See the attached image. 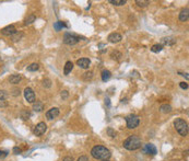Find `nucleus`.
Here are the masks:
<instances>
[{
  "mask_svg": "<svg viewBox=\"0 0 189 161\" xmlns=\"http://www.w3.org/2000/svg\"><path fill=\"white\" fill-rule=\"evenodd\" d=\"M92 157L99 160H108L111 157V151L104 146H95L91 150Z\"/></svg>",
  "mask_w": 189,
  "mask_h": 161,
  "instance_id": "nucleus-1",
  "label": "nucleus"
},
{
  "mask_svg": "<svg viewBox=\"0 0 189 161\" xmlns=\"http://www.w3.org/2000/svg\"><path fill=\"white\" fill-rule=\"evenodd\" d=\"M141 145H142V140L137 135H131L123 141V147L129 151H133V150L141 148Z\"/></svg>",
  "mask_w": 189,
  "mask_h": 161,
  "instance_id": "nucleus-2",
  "label": "nucleus"
},
{
  "mask_svg": "<svg viewBox=\"0 0 189 161\" xmlns=\"http://www.w3.org/2000/svg\"><path fill=\"white\" fill-rule=\"evenodd\" d=\"M174 126L176 128V131L181 136L186 137L188 135V124L185 120L183 118H176L174 122Z\"/></svg>",
  "mask_w": 189,
  "mask_h": 161,
  "instance_id": "nucleus-3",
  "label": "nucleus"
},
{
  "mask_svg": "<svg viewBox=\"0 0 189 161\" xmlns=\"http://www.w3.org/2000/svg\"><path fill=\"white\" fill-rule=\"evenodd\" d=\"M126 123H127V127L129 129H133V128H137L138 125L140 123V118L139 116L135 115V114H130L126 117Z\"/></svg>",
  "mask_w": 189,
  "mask_h": 161,
  "instance_id": "nucleus-4",
  "label": "nucleus"
},
{
  "mask_svg": "<svg viewBox=\"0 0 189 161\" xmlns=\"http://www.w3.org/2000/svg\"><path fill=\"white\" fill-rule=\"evenodd\" d=\"M80 41V36L71 33H66L63 36V43L67 45H75Z\"/></svg>",
  "mask_w": 189,
  "mask_h": 161,
  "instance_id": "nucleus-5",
  "label": "nucleus"
},
{
  "mask_svg": "<svg viewBox=\"0 0 189 161\" xmlns=\"http://www.w3.org/2000/svg\"><path fill=\"white\" fill-rule=\"evenodd\" d=\"M47 131V125L44 123V122H41V123H38V124L35 126L34 128V135L35 136H42V135H44Z\"/></svg>",
  "mask_w": 189,
  "mask_h": 161,
  "instance_id": "nucleus-6",
  "label": "nucleus"
},
{
  "mask_svg": "<svg viewBox=\"0 0 189 161\" xmlns=\"http://www.w3.org/2000/svg\"><path fill=\"white\" fill-rule=\"evenodd\" d=\"M24 98L29 103H34L35 102V93L31 88H25L24 89Z\"/></svg>",
  "mask_w": 189,
  "mask_h": 161,
  "instance_id": "nucleus-7",
  "label": "nucleus"
},
{
  "mask_svg": "<svg viewBox=\"0 0 189 161\" xmlns=\"http://www.w3.org/2000/svg\"><path fill=\"white\" fill-rule=\"evenodd\" d=\"M0 32H1V34L4 35V36H12L13 34L17 33V29H16L14 25L11 24V25H8V26L4 28Z\"/></svg>",
  "mask_w": 189,
  "mask_h": 161,
  "instance_id": "nucleus-8",
  "label": "nucleus"
},
{
  "mask_svg": "<svg viewBox=\"0 0 189 161\" xmlns=\"http://www.w3.org/2000/svg\"><path fill=\"white\" fill-rule=\"evenodd\" d=\"M58 115H59V109L58 107H53V109H50V110L46 112V117H47V120L49 121L56 118Z\"/></svg>",
  "mask_w": 189,
  "mask_h": 161,
  "instance_id": "nucleus-9",
  "label": "nucleus"
},
{
  "mask_svg": "<svg viewBox=\"0 0 189 161\" xmlns=\"http://www.w3.org/2000/svg\"><path fill=\"white\" fill-rule=\"evenodd\" d=\"M143 152L147 153V155H152V156H154V155H156L157 150H156V147L153 144H147L144 145L143 147Z\"/></svg>",
  "mask_w": 189,
  "mask_h": 161,
  "instance_id": "nucleus-10",
  "label": "nucleus"
},
{
  "mask_svg": "<svg viewBox=\"0 0 189 161\" xmlns=\"http://www.w3.org/2000/svg\"><path fill=\"white\" fill-rule=\"evenodd\" d=\"M77 65H78L79 67L83 68V69H87L91 65V60L89 59V58H85V57L80 58L78 62H77Z\"/></svg>",
  "mask_w": 189,
  "mask_h": 161,
  "instance_id": "nucleus-11",
  "label": "nucleus"
},
{
  "mask_svg": "<svg viewBox=\"0 0 189 161\" xmlns=\"http://www.w3.org/2000/svg\"><path fill=\"white\" fill-rule=\"evenodd\" d=\"M107 40H108L109 43H118V42H120L123 40V36L119 33H111L108 35Z\"/></svg>",
  "mask_w": 189,
  "mask_h": 161,
  "instance_id": "nucleus-12",
  "label": "nucleus"
},
{
  "mask_svg": "<svg viewBox=\"0 0 189 161\" xmlns=\"http://www.w3.org/2000/svg\"><path fill=\"white\" fill-rule=\"evenodd\" d=\"M161 45H169V46H172L174 45L175 43H176V40L174 38V37H164V38H162L161 40Z\"/></svg>",
  "mask_w": 189,
  "mask_h": 161,
  "instance_id": "nucleus-13",
  "label": "nucleus"
},
{
  "mask_svg": "<svg viewBox=\"0 0 189 161\" xmlns=\"http://www.w3.org/2000/svg\"><path fill=\"white\" fill-rule=\"evenodd\" d=\"M188 18H189L188 8L183 9L181 11V13H179V21H181V22H186V21L188 20Z\"/></svg>",
  "mask_w": 189,
  "mask_h": 161,
  "instance_id": "nucleus-14",
  "label": "nucleus"
},
{
  "mask_svg": "<svg viewBox=\"0 0 189 161\" xmlns=\"http://www.w3.org/2000/svg\"><path fill=\"white\" fill-rule=\"evenodd\" d=\"M22 80V76L21 74H12L9 77V82L12 84H18Z\"/></svg>",
  "mask_w": 189,
  "mask_h": 161,
  "instance_id": "nucleus-15",
  "label": "nucleus"
},
{
  "mask_svg": "<svg viewBox=\"0 0 189 161\" xmlns=\"http://www.w3.org/2000/svg\"><path fill=\"white\" fill-rule=\"evenodd\" d=\"M72 69H73V64L71 62H67L65 67H63V74L67 76V74H69L72 71Z\"/></svg>",
  "mask_w": 189,
  "mask_h": 161,
  "instance_id": "nucleus-16",
  "label": "nucleus"
},
{
  "mask_svg": "<svg viewBox=\"0 0 189 161\" xmlns=\"http://www.w3.org/2000/svg\"><path fill=\"white\" fill-rule=\"evenodd\" d=\"M33 110L35 112H42L43 110H44V104L42 103V102H39V101H36V102H34L33 103Z\"/></svg>",
  "mask_w": 189,
  "mask_h": 161,
  "instance_id": "nucleus-17",
  "label": "nucleus"
},
{
  "mask_svg": "<svg viewBox=\"0 0 189 161\" xmlns=\"http://www.w3.org/2000/svg\"><path fill=\"white\" fill-rule=\"evenodd\" d=\"M101 76H102V80H103L104 82H106V81H108V80L111 79V72L109 70H106V69H105V70L102 71V74H101Z\"/></svg>",
  "mask_w": 189,
  "mask_h": 161,
  "instance_id": "nucleus-18",
  "label": "nucleus"
},
{
  "mask_svg": "<svg viewBox=\"0 0 189 161\" xmlns=\"http://www.w3.org/2000/svg\"><path fill=\"white\" fill-rule=\"evenodd\" d=\"M35 20H36V17L34 16V14H30L29 17L26 18L24 20V24L25 25H30V24H32L33 22H35Z\"/></svg>",
  "mask_w": 189,
  "mask_h": 161,
  "instance_id": "nucleus-19",
  "label": "nucleus"
},
{
  "mask_svg": "<svg viewBox=\"0 0 189 161\" xmlns=\"http://www.w3.org/2000/svg\"><path fill=\"white\" fill-rule=\"evenodd\" d=\"M63 28H67V25L63 23V22H61V21H57L55 24H54V29L56 30V31H60L61 29H63Z\"/></svg>",
  "mask_w": 189,
  "mask_h": 161,
  "instance_id": "nucleus-20",
  "label": "nucleus"
},
{
  "mask_svg": "<svg viewBox=\"0 0 189 161\" xmlns=\"http://www.w3.org/2000/svg\"><path fill=\"white\" fill-rule=\"evenodd\" d=\"M161 112H163V113H171L172 112V106L169 105V104H163V105H161Z\"/></svg>",
  "mask_w": 189,
  "mask_h": 161,
  "instance_id": "nucleus-21",
  "label": "nucleus"
},
{
  "mask_svg": "<svg viewBox=\"0 0 189 161\" xmlns=\"http://www.w3.org/2000/svg\"><path fill=\"white\" fill-rule=\"evenodd\" d=\"M38 69H39V65L36 62H33L30 66H28V71H37Z\"/></svg>",
  "mask_w": 189,
  "mask_h": 161,
  "instance_id": "nucleus-22",
  "label": "nucleus"
},
{
  "mask_svg": "<svg viewBox=\"0 0 189 161\" xmlns=\"http://www.w3.org/2000/svg\"><path fill=\"white\" fill-rule=\"evenodd\" d=\"M30 117H31V113H30L29 111L24 110V111L21 112V118H22V120L26 121V120H29Z\"/></svg>",
  "mask_w": 189,
  "mask_h": 161,
  "instance_id": "nucleus-23",
  "label": "nucleus"
},
{
  "mask_svg": "<svg viewBox=\"0 0 189 161\" xmlns=\"http://www.w3.org/2000/svg\"><path fill=\"white\" fill-rule=\"evenodd\" d=\"M162 50H163V46L161 45V44H155V45H153L151 47V50H152L153 53H160Z\"/></svg>",
  "mask_w": 189,
  "mask_h": 161,
  "instance_id": "nucleus-24",
  "label": "nucleus"
},
{
  "mask_svg": "<svg viewBox=\"0 0 189 161\" xmlns=\"http://www.w3.org/2000/svg\"><path fill=\"white\" fill-rule=\"evenodd\" d=\"M136 4H138V7H141V8H144V7H147L150 2H149L148 0H137Z\"/></svg>",
  "mask_w": 189,
  "mask_h": 161,
  "instance_id": "nucleus-25",
  "label": "nucleus"
},
{
  "mask_svg": "<svg viewBox=\"0 0 189 161\" xmlns=\"http://www.w3.org/2000/svg\"><path fill=\"white\" fill-rule=\"evenodd\" d=\"M82 78L84 81H89V80H91V79L93 78V72H92V71H87L85 74H83Z\"/></svg>",
  "mask_w": 189,
  "mask_h": 161,
  "instance_id": "nucleus-26",
  "label": "nucleus"
},
{
  "mask_svg": "<svg viewBox=\"0 0 189 161\" xmlns=\"http://www.w3.org/2000/svg\"><path fill=\"white\" fill-rule=\"evenodd\" d=\"M109 4H113L114 6H123L126 4V0H109Z\"/></svg>",
  "mask_w": 189,
  "mask_h": 161,
  "instance_id": "nucleus-27",
  "label": "nucleus"
},
{
  "mask_svg": "<svg viewBox=\"0 0 189 161\" xmlns=\"http://www.w3.org/2000/svg\"><path fill=\"white\" fill-rule=\"evenodd\" d=\"M22 36H23V33H21V32L20 33H18V31H17V33L13 34L12 36H11V38H12L13 42H17V41H20Z\"/></svg>",
  "mask_w": 189,
  "mask_h": 161,
  "instance_id": "nucleus-28",
  "label": "nucleus"
},
{
  "mask_svg": "<svg viewBox=\"0 0 189 161\" xmlns=\"http://www.w3.org/2000/svg\"><path fill=\"white\" fill-rule=\"evenodd\" d=\"M111 57L113 58L115 57V59L119 60L120 57H123V55H121V53H119L118 50H115V52H113V53H111Z\"/></svg>",
  "mask_w": 189,
  "mask_h": 161,
  "instance_id": "nucleus-29",
  "label": "nucleus"
},
{
  "mask_svg": "<svg viewBox=\"0 0 189 161\" xmlns=\"http://www.w3.org/2000/svg\"><path fill=\"white\" fill-rule=\"evenodd\" d=\"M8 92L4 90H0V100H6L8 98Z\"/></svg>",
  "mask_w": 189,
  "mask_h": 161,
  "instance_id": "nucleus-30",
  "label": "nucleus"
},
{
  "mask_svg": "<svg viewBox=\"0 0 189 161\" xmlns=\"http://www.w3.org/2000/svg\"><path fill=\"white\" fill-rule=\"evenodd\" d=\"M43 86L45 88H50L51 87V80H50V79H45V80L43 81Z\"/></svg>",
  "mask_w": 189,
  "mask_h": 161,
  "instance_id": "nucleus-31",
  "label": "nucleus"
},
{
  "mask_svg": "<svg viewBox=\"0 0 189 161\" xmlns=\"http://www.w3.org/2000/svg\"><path fill=\"white\" fill-rule=\"evenodd\" d=\"M107 134H108L111 137H113V138L116 137V132L113 129V128H107Z\"/></svg>",
  "mask_w": 189,
  "mask_h": 161,
  "instance_id": "nucleus-32",
  "label": "nucleus"
},
{
  "mask_svg": "<svg viewBox=\"0 0 189 161\" xmlns=\"http://www.w3.org/2000/svg\"><path fill=\"white\" fill-rule=\"evenodd\" d=\"M9 105L8 101L6 100H0V107H7Z\"/></svg>",
  "mask_w": 189,
  "mask_h": 161,
  "instance_id": "nucleus-33",
  "label": "nucleus"
},
{
  "mask_svg": "<svg viewBox=\"0 0 189 161\" xmlns=\"http://www.w3.org/2000/svg\"><path fill=\"white\" fill-rule=\"evenodd\" d=\"M68 96H69V92H68L67 90H63V91H62V92H61V98H62V99L66 100L67 98H68Z\"/></svg>",
  "mask_w": 189,
  "mask_h": 161,
  "instance_id": "nucleus-34",
  "label": "nucleus"
},
{
  "mask_svg": "<svg viewBox=\"0 0 189 161\" xmlns=\"http://www.w3.org/2000/svg\"><path fill=\"white\" fill-rule=\"evenodd\" d=\"M11 94L13 95V96H18V95H20V89H17V88H14L12 90V93Z\"/></svg>",
  "mask_w": 189,
  "mask_h": 161,
  "instance_id": "nucleus-35",
  "label": "nucleus"
},
{
  "mask_svg": "<svg viewBox=\"0 0 189 161\" xmlns=\"http://www.w3.org/2000/svg\"><path fill=\"white\" fill-rule=\"evenodd\" d=\"M179 87H181L183 90H187V89H188V83H187V82H181V83H179Z\"/></svg>",
  "mask_w": 189,
  "mask_h": 161,
  "instance_id": "nucleus-36",
  "label": "nucleus"
},
{
  "mask_svg": "<svg viewBox=\"0 0 189 161\" xmlns=\"http://www.w3.org/2000/svg\"><path fill=\"white\" fill-rule=\"evenodd\" d=\"M7 156H8V151H6V150H2V151H1V150H0V158H1V159L6 158Z\"/></svg>",
  "mask_w": 189,
  "mask_h": 161,
  "instance_id": "nucleus-37",
  "label": "nucleus"
},
{
  "mask_svg": "<svg viewBox=\"0 0 189 161\" xmlns=\"http://www.w3.org/2000/svg\"><path fill=\"white\" fill-rule=\"evenodd\" d=\"M13 153H14V155H20L21 149L19 148V147H13Z\"/></svg>",
  "mask_w": 189,
  "mask_h": 161,
  "instance_id": "nucleus-38",
  "label": "nucleus"
},
{
  "mask_svg": "<svg viewBox=\"0 0 189 161\" xmlns=\"http://www.w3.org/2000/svg\"><path fill=\"white\" fill-rule=\"evenodd\" d=\"M77 161H90V160H89V158L86 157V156H81Z\"/></svg>",
  "mask_w": 189,
  "mask_h": 161,
  "instance_id": "nucleus-39",
  "label": "nucleus"
},
{
  "mask_svg": "<svg viewBox=\"0 0 189 161\" xmlns=\"http://www.w3.org/2000/svg\"><path fill=\"white\" fill-rule=\"evenodd\" d=\"M105 104H106L107 106H111V101H109V99L107 98V99H105Z\"/></svg>",
  "mask_w": 189,
  "mask_h": 161,
  "instance_id": "nucleus-40",
  "label": "nucleus"
},
{
  "mask_svg": "<svg viewBox=\"0 0 189 161\" xmlns=\"http://www.w3.org/2000/svg\"><path fill=\"white\" fill-rule=\"evenodd\" d=\"M62 161H73V159H72L71 157H65Z\"/></svg>",
  "mask_w": 189,
  "mask_h": 161,
  "instance_id": "nucleus-41",
  "label": "nucleus"
},
{
  "mask_svg": "<svg viewBox=\"0 0 189 161\" xmlns=\"http://www.w3.org/2000/svg\"><path fill=\"white\" fill-rule=\"evenodd\" d=\"M102 161H109V160H102Z\"/></svg>",
  "mask_w": 189,
  "mask_h": 161,
  "instance_id": "nucleus-42",
  "label": "nucleus"
}]
</instances>
